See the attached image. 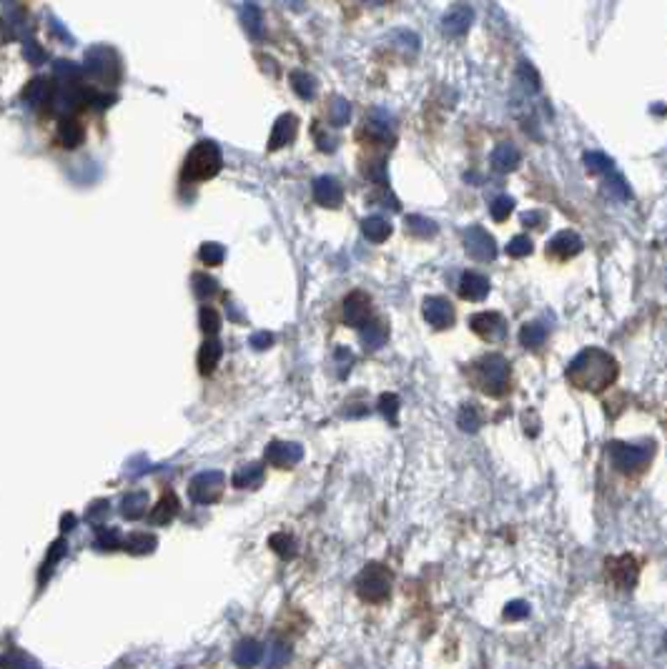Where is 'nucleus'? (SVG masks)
<instances>
[{
	"label": "nucleus",
	"instance_id": "f257e3e1",
	"mask_svg": "<svg viewBox=\"0 0 667 669\" xmlns=\"http://www.w3.org/2000/svg\"><path fill=\"white\" fill-rule=\"evenodd\" d=\"M617 379V361L602 348H584L567 366V381L580 391L600 394Z\"/></svg>",
	"mask_w": 667,
	"mask_h": 669
},
{
	"label": "nucleus",
	"instance_id": "f03ea898",
	"mask_svg": "<svg viewBox=\"0 0 667 669\" xmlns=\"http://www.w3.org/2000/svg\"><path fill=\"white\" fill-rule=\"evenodd\" d=\"M475 381L487 396H505L510 391V364L505 356L489 353L475 364Z\"/></svg>",
	"mask_w": 667,
	"mask_h": 669
},
{
	"label": "nucleus",
	"instance_id": "7ed1b4c3",
	"mask_svg": "<svg viewBox=\"0 0 667 669\" xmlns=\"http://www.w3.org/2000/svg\"><path fill=\"white\" fill-rule=\"evenodd\" d=\"M221 163L223 158L218 146L213 143V141H201V143L193 146V150L188 153L183 174H186V178L193 181V183H201V181L213 178V176L221 171Z\"/></svg>",
	"mask_w": 667,
	"mask_h": 669
},
{
	"label": "nucleus",
	"instance_id": "20e7f679",
	"mask_svg": "<svg viewBox=\"0 0 667 669\" xmlns=\"http://www.w3.org/2000/svg\"><path fill=\"white\" fill-rule=\"evenodd\" d=\"M612 466L622 474H640L647 469L652 461L655 449L652 444H627V442H612L608 446Z\"/></svg>",
	"mask_w": 667,
	"mask_h": 669
},
{
	"label": "nucleus",
	"instance_id": "39448f33",
	"mask_svg": "<svg viewBox=\"0 0 667 669\" xmlns=\"http://www.w3.org/2000/svg\"><path fill=\"white\" fill-rule=\"evenodd\" d=\"M356 594L367 604H381L391 594V574L381 564H367L356 577Z\"/></svg>",
	"mask_w": 667,
	"mask_h": 669
},
{
	"label": "nucleus",
	"instance_id": "423d86ee",
	"mask_svg": "<svg viewBox=\"0 0 667 669\" xmlns=\"http://www.w3.org/2000/svg\"><path fill=\"white\" fill-rule=\"evenodd\" d=\"M226 489V477L221 472H204L191 481V499L196 504H213Z\"/></svg>",
	"mask_w": 667,
	"mask_h": 669
},
{
	"label": "nucleus",
	"instance_id": "0eeeda50",
	"mask_svg": "<svg viewBox=\"0 0 667 669\" xmlns=\"http://www.w3.org/2000/svg\"><path fill=\"white\" fill-rule=\"evenodd\" d=\"M464 248L475 261L482 263L494 261V256H497V244L482 226H472L464 231Z\"/></svg>",
	"mask_w": 667,
	"mask_h": 669
},
{
	"label": "nucleus",
	"instance_id": "6e6552de",
	"mask_svg": "<svg viewBox=\"0 0 667 669\" xmlns=\"http://www.w3.org/2000/svg\"><path fill=\"white\" fill-rule=\"evenodd\" d=\"M469 326L477 336H482L484 341H502L507 334V323L505 316L497 311H482L469 318Z\"/></svg>",
	"mask_w": 667,
	"mask_h": 669
},
{
	"label": "nucleus",
	"instance_id": "1a4fd4ad",
	"mask_svg": "<svg viewBox=\"0 0 667 669\" xmlns=\"http://www.w3.org/2000/svg\"><path fill=\"white\" fill-rule=\"evenodd\" d=\"M304 459V449L296 442H271L266 446V461L276 469H291Z\"/></svg>",
	"mask_w": 667,
	"mask_h": 669
},
{
	"label": "nucleus",
	"instance_id": "9d476101",
	"mask_svg": "<svg viewBox=\"0 0 667 669\" xmlns=\"http://www.w3.org/2000/svg\"><path fill=\"white\" fill-rule=\"evenodd\" d=\"M372 318V299L364 291H351L344 299V321L354 329H361Z\"/></svg>",
	"mask_w": 667,
	"mask_h": 669
},
{
	"label": "nucleus",
	"instance_id": "9b49d317",
	"mask_svg": "<svg viewBox=\"0 0 667 669\" xmlns=\"http://www.w3.org/2000/svg\"><path fill=\"white\" fill-rule=\"evenodd\" d=\"M314 201L324 209H339L344 201V188L337 178L331 176H321L314 181Z\"/></svg>",
	"mask_w": 667,
	"mask_h": 669
},
{
	"label": "nucleus",
	"instance_id": "f8f14e48",
	"mask_svg": "<svg viewBox=\"0 0 667 669\" xmlns=\"http://www.w3.org/2000/svg\"><path fill=\"white\" fill-rule=\"evenodd\" d=\"M582 239H580V233H575V231H559V233H554L552 239H549V244H547V253L549 256H554V258H572V256H577L580 251H582Z\"/></svg>",
	"mask_w": 667,
	"mask_h": 669
},
{
	"label": "nucleus",
	"instance_id": "ddd939ff",
	"mask_svg": "<svg viewBox=\"0 0 667 669\" xmlns=\"http://www.w3.org/2000/svg\"><path fill=\"white\" fill-rule=\"evenodd\" d=\"M608 572L612 577V582L619 586V589H632L635 582H638V562L632 556H617V559H610L608 562Z\"/></svg>",
	"mask_w": 667,
	"mask_h": 669
},
{
	"label": "nucleus",
	"instance_id": "4468645a",
	"mask_svg": "<svg viewBox=\"0 0 667 669\" xmlns=\"http://www.w3.org/2000/svg\"><path fill=\"white\" fill-rule=\"evenodd\" d=\"M424 318L432 323L434 329H449L454 323V309L442 296H432V299L424 301Z\"/></svg>",
	"mask_w": 667,
	"mask_h": 669
},
{
	"label": "nucleus",
	"instance_id": "2eb2a0df",
	"mask_svg": "<svg viewBox=\"0 0 667 669\" xmlns=\"http://www.w3.org/2000/svg\"><path fill=\"white\" fill-rule=\"evenodd\" d=\"M296 131H299V120H296V115H291V113L279 115V120L274 123V131H271V138H269V150H279L286 143H291V141L296 138Z\"/></svg>",
	"mask_w": 667,
	"mask_h": 669
},
{
	"label": "nucleus",
	"instance_id": "dca6fc26",
	"mask_svg": "<svg viewBox=\"0 0 667 669\" xmlns=\"http://www.w3.org/2000/svg\"><path fill=\"white\" fill-rule=\"evenodd\" d=\"M472 20H475V10L469 6L451 8L444 15V33L449 38H462L469 30V25H472Z\"/></svg>",
	"mask_w": 667,
	"mask_h": 669
},
{
	"label": "nucleus",
	"instance_id": "f3484780",
	"mask_svg": "<svg viewBox=\"0 0 667 669\" xmlns=\"http://www.w3.org/2000/svg\"><path fill=\"white\" fill-rule=\"evenodd\" d=\"M489 293V279L487 276L477 274V271H467L459 281V296L467 301H482L487 299Z\"/></svg>",
	"mask_w": 667,
	"mask_h": 669
},
{
	"label": "nucleus",
	"instance_id": "a211bd4d",
	"mask_svg": "<svg viewBox=\"0 0 667 669\" xmlns=\"http://www.w3.org/2000/svg\"><path fill=\"white\" fill-rule=\"evenodd\" d=\"M231 484H234L236 489H259V486L264 484V466H261L259 461L239 466L234 472V477H231Z\"/></svg>",
	"mask_w": 667,
	"mask_h": 669
},
{
	"label": "nucleus",
	"instance_id": "6ab92c4d",
	"mask_svg": "<svg viewBox=\"0 0 667 669\" xmlns=\"http://www.w3.org/2000/svg\"><path fill=\"white\" fill-rule=\"evenodd\" d=\"M264 657V647L259 645L256 640H241L239 645L234 647V662L236 667L241 669H251L261 662Z\"/></svg>",
	"mask_w": 667,
	"mask_h": 669
},
{
	"label": "nucleus",
	"instance_id": "aec40b11",
	"mask_svg": "<svg viewBox=\"0 0 667 669\" xmlns=\"http://www.w3.org/2000/svg\"><path fill=\"white\" fill-rule=\"evenodd\" d=\"M519 161H522V155H519V150L512 143H502L492 150V168L494 171H499V174H512V171H517Z\"/></svg>",
	"mask_w": 667,
	"mask_h": 669
},
{
	"label": "nucleus",
	"instance_id": "412c9836",
	"mask_svg": "<svg viewBox=\"0 0 667 669\" xmlns=\"http://www.w3.org/2000/svg\"><path fill=\"white\" fill-rule=\"evenodd\" d=\"M386 339H389V329H386L384 321H372L369 318L364 326H361V344L369 348V351H377V348H381L386 344Z\"/></svg>",
	"mask_w": 667,
	"mask_h": 669
},
{
	"label": "nucleus",
	"instance_id": "4be33fe9",
	"mask_svg": "<svg viewBox=\"0 0 667 669\" xmlns=\"http://www.w3.org/2000/svg\"><path fill=\"white\" fill-rule=\"evenodd\" d=\"M221 356H223V346H221V341L218 339H213L211 336L209 341H206L204 346H201V351H199V371L204 374V376H209V374H213V369L218 366V361H221Z\"/></svg>",
	"mask_w": 667,
	"mask_h": 669
},
{
	"label": "nucleus",
	"instance_id": "5701e85b",
	"mask_svg": "<svg viewBox=\"0 0 667 669\" xmlns=\"http://www.w3.org/2000/svg\"><path fill=\"white\" fill-rule=\"evenodd\" d=\"M361 231H364V236H367L369 241H374V244H381V241L389 239L391 223L386 221L384 216H367V218L361 221Z\"/></svg>",
	"mask_w": 667,
	"mask_h": 669
},
{
	"label": "nucleus",
	"instance_id": "b1692460",
	"mask_svg": "<svg viewBox=\"0 0 667 669\" xmlns=\"http://www.w3.org/2000/svg\"><path fill=\"white\" fill-rule=\"evenodd\" d=\"M291 659V647L283 640H271L266 647V669H283Z\"/></svg>",
	"mask_w": 667,
	"mask_h": 669
},
{
	"label": "nucleus",
	"instance_id": "393cba45",
	"mask_svg": "<svg viewBox=\"0 0 667 669\" xmlns=\"http://www.w3.org/2000/svg\"><path fill=\"white\" fill-rule=\"evenodd\" d=\"M176 512H178V499H176L174 491H166L163 499L158 502V507L153 509L150 521H153V524H169V521L176 516Z\"/></svg>",
	"mask_w": 667,
	"mask_h": 669
},
{
	"label": "nucleus",
	"instance_id": "a878e982",
	"mask_svg": "<svg viewBox=\"0 0 667 669\" xmlns=\"http://www.w3.org/2000/svg\"><path fill=\"white\" fill-rule=\"evenodd\" d=\"M545 339H547V329L540 321L524 323L522 331H519V341H522L524 348H540Z\"/></svg>",
	"mask_w": 667,
	"mask_h": 669
},
{
	"label": "nucleus",
	"instance_id": "bb28decb",
	"mask_svg": "<svg viewBox=\"0 0 667 669\" xmlns=\"http://www.w3.org/2000/svg\"><path fill=\"white\" fill-rule=\"evenodd\" d=\"M291 88H294L304 101H311V98L316 96V80H314V76H309L307 71L291 73Z\"/></svg>",
	"mask_w": 667,
	"mask_h": 669
},
{
	"label": "nucleus",
	"instance_id": "cd10ccee",
	"mask_svg": "<svg viewBox=\"0 0 667 669\" xmlns=\"http://www.w3.org/2000/svg\"><path fill=\"white\" fill-rule=\"evenodd\" d=\"M407 231L412 233L414 239H429V236H437L439 228L432 218H424V216H409Z\"/></svg>",
	"mask_w": 667,
	"mask_h": 669
},
{
	"label": "nucleus",
	"instance_id": "c85d7f7f",
	"mask_svg": "<svg viewBox=\"0 0 667 669\" xmlns=\"http://www.w3.org/2000/svg\"><path fill=\"white\" fill-rule=\"evenodd\" d=\"M482 421H484V416H482L477 404H464V407L459 409L457 424L462 431H477L482 426Z\"/></svg>",
	"mask_w": 667,
	"mask_h": 669
},
{
	"label": "nucleus",
	"instance_id": "c756f323",
	"mask_svg": "<svg viewBox=\"0 0 667 669\" xmlns=\"http://www.w3.org/2000/svg\"><path fill=\"white\" fill-rule=\"evenodd\" d=\"M244 25H246L248 36H253L256 41H264V15L256 6L244 8Z\"/></svg>",
	"mask_w": 667,
	"mask_h": 669
},
{
	"label": "nucleus",
	"instance_id": "7c9ffc66",
	"mask_svg": "<svg viewBox=\"0 0 667 669\" xmlns=\"http://www.w3.org/2000/svg\"><path fill=\"white\" fill-rule=\"evenodd\" d=\"M269 547L276 551L281 559H294L296 556V542H294V537H289L286 532L274 534V537L269 539Z\"/></svg>",
	"mask_w": 667,
	"mask_h": 669
},
{
	"label": "nucleus",
	"instance_id": "2f4dec72",
	"mask_svg": "<svg viewBox=\"0 0 667 669\" xmlns=\"http://www.w3.org/2000/svg\"><path fill=\"white\" fill-rule=\"evenodd\" d=\"M349 118H351V106L344 98H334L329 106V120L331 126H346Z\"/></svg>",
	"mask_w": 667,
	"mask_h": 669
},
{
	"label": "nucleus",
	"instance_id": "473e14b6",
	"mask_svg": "<svg viewBox=\"0 0 667 669\" xmlns=\"http://www.w3.org/2000/svg\"><path fill=\"white\" fill-rule=\"evenodd\" d=\"M379 411L389 424H397L399 416V396L397 394H381L379 396Z\"/></svg>",
	"mask_w": 667,
	"mask_h": 669
},
{
	"label": "nucleus",
	"instance_id": "72a5a7b5",
	"mask_svg": "<svg viewBox=\"0 0 667 669\" xmlns=\"http://www.w3.org/2000/svg\"><path fill=\"white\" fill-rule=\"evenodd\" d=\"M584 166H587L589 174H610L612 171V158H608L605 153H587L584 155Z\"/></svg>",
	"mask_w": 667,
	"mask_h": 669
},
{
	"label": "nucleus",
	"instance_id": "f704fd0d",
	"mask_svg": "<svg viewBox=\"0 0 667 669\" xmlns=\"http://www.w3.org/2000/svg\"><path fill=\"white\" fill-rule=\"evenodd\" d=\"M193 288H196V296H199V299H211V296L218 291V283L216 279H211V276L196 274L193 276Z\"/></svg>",
	"mask_w": 667,
	"mask_h": 669
},
{
	"label": "nucleus",
	"instance_id": "c9c22d12",
	"mask_svg": "<svg viewBox=\"0 0 667 669\" xmlns=\"http://www.w3.org/2000/svg\"><path fill=\"white\" fill-rule=\"evenodd\" d=\"M517 78L522 80V85L529 90V93H537V90H540V76H537L535 68L529 66V63H519Z\"/></svg>",
	"mask_w": 667,
	"mask_h": 669
},
{
	"label": "nucleus",
	"instance_id": "e433bc0d",
	"mask_svg": "<svg viewBox=\"0 0 667 669\" xmlns=\"http://www.w3.org/2000/svg\"><path fill=\"white\" fill-rule=\"evenodd\" d=\"M201 329L206 331V334L216 336L218 331H221V318H218V314L213 309H201Z\"/></svg>",
	"mask_w": 667,
	"mask_h": 669
},
{
	"label": "nucleus",
	"instance_id": "4c0bfd02",
	"mask_svg": "<svg viewBox=\"0 0 667 669\" xmlns=\"http://www.w3.org/2000/svg\"><path fill=\"white\" fill-rule=\"evenodd\" d=\"M489 211H492L494 221H505L507 216L514 211V201H512L510 196H499V198H494V201H492V209H489Z\"/></svg>",
	"mask_w": 667,
	"mask_h": 669
},
{
	"label": "nucleus",
	"instance_id": "58836bf2",
	"mask_svg": "<svg viewBox=\"0 0 667 669\" xmlns=\"http://www.w3.org/2000/svg\"><path fill=\"white\" fill-rule=\"evenodd\" d=\"M507 253H510L512 258L529 256V253H532V241H529L527 236H514V239L507 244Z\"/></svg>",
	"mask_w": 667,
	"mask_h": 669
},
{
	"label": "nucleus",
	"instance_id": "ea45409f",
	"mask_svg": "<svg viewBox=\"0 0 667 669\" xmlns=\"http://www.w3.org/2000/svg\"><path fill=\"white\" fill-rule=\"evenodd\" d=\"M529 617V604L522 602V599H514L505 607V619L507 621H519Z\"/></svg>",
	"mask_w": 667,
	"mask_h": 669
},
{
	"label": "nucleus",
	"instance_id": "a19ab883",
	"mask_svg": "<svg viewBox=\"0 0 667 669\" xmlns=\"http://www.w3.org/2000/svg\"><path fill=\"white\" fill-rule=\"evenodd\" d=\"M223 256H226V251H223V246L218 244H206L204 248H201V258H204V263H209V266H218V263L223 261Z\"/></svg>",
	"mask_w": 667,
	"mask_h": 669
},
{
	"label": "nucleus",
	"instance_id": "79ce46f5",
	"mask_svg": "<svg viewBox=\"0 0 667 669\" xmlns=\"http://www.w3.org/2000/svg\"><path fill=\"white\" fill-rule=\"evenodd\" d=\"M153 547H156V539L148 537V534H136V537H131V542H128V549L136 551V554L150 551Z\"/></svg>",
	"mask_w": 667,
	"mask_h": 669
},
{
	"label": "nucleus",
	"instance_id": "37998d69",
	"mask_svg": "<svg viewBox=\"0 0 667 669\" xmlns=\"http://www.w3.org/2000/svg\"><path fill=\"white\" fill-rule=\"evenodd\" d=\"M334 359H337V369H339V376H346V371L351 369V364H354V353L349 351V348H337V353H334Z\"/></svg>",
	"mask_w": 667,
	"mask_h": 669
},
{
	"label": "nucleus",
	"instance_id": "c03bdc74",
	"mask_svg": "<svg viewBox=\"0 0 667 669\" xmlns=\"http://www.w3.org/2000/svg\"><path fill=\"white\" fill-rule=\"evenodd\" d=\"M126 516H131V519H136V516H141V512H143L146 507V496L143 494H133L126 499Z\"/></svg>",
	"mask_w": 667,
	"mask_h": 669
},
{
	"label": "nucleus",
	"instance_id": "a18cd8bd",
	"mask_svg": "<svg viewBox=\"0 0 667 669\" xmlns=\"http://www.w3.org/2000/svg\"><path fill=\"white\" fill-rule=\"evenodd\" d=\"M271 344H274V334H269V331H259V334L251 336V346L259 348V351H264V348H269Z\"/></svg>",
	"mask_w": 667,
	"mask_h": 669
},
{
	"label": "nucleus",
	"instance_id": "49530a36",
	"mask_svg": "<svg viewBox=\"0 0 667 669\" xmlns=\"http://www.w3.org/2000/svg\"><path fill=\"white\" fill-rule=\"evenodd\" d=\"M540 218H545V213H542V211H532V213L522 216V223H524V226H537V223H540Z\"/></svg>",
	"mask_w": 667,
	"mask_h": 669
},
{
	"label": "nucleus",
	"instance_id": "de8ad7c7",
	"mask_svg": "<svg viewBox=\"0 0 667 669\" xmlns=\"http://www.w3.org/2000/svg\"><path fill=\"white\" fill-rule=\"evenodd\" d=\"M367 3H372V6H381L384 0H367Z\"/></svg>",
	"mask_w": 667,
	"mask_h": 669
},
{
	"label": "nucleus",
	"instance_id": "09e8293b",
	"mask_svg": "<svg viewBox=\"0 0 667 669\" xmlns=\"http://www.w3.org/2000/svg\"><path fill=\"white\" fill-rule=\"evenodd\" d=\"M584 669H597V667H584Z\"/></svg>",
	"mask_w": 667,
	"mask_h": 669
}]
</instances>
